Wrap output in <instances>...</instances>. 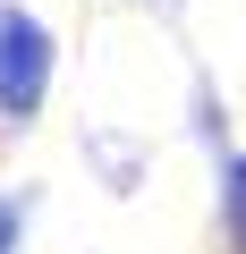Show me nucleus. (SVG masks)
<instances>
[{"instance_id": "obj_2", "label": "nucleus", "mask_w": 246, "mask_h": 254, "mask_svg": "<svg viewBox=\"0 0 246 254\" xmlns=\"http://www.w3.org/2000/svg\"><path fill=\"white\" fill-rule=\"evenodd\" d=\"M17 220H26V212H17V195H0V254L17 246Z\"/></svg>"}, {"instance_id": "obj_1", "label": "nucleus", "mask_w": 246, "mask_h": 254, "mask_svg": "<svg viewBox=\"0 0 246 254\" xmlns=\"http://www.w3.org/2000/svg\"><path fill=\"white\" fill-rule=\"evenodd\" d=\"M43 85H51V26L26 17L17 0H0V119H34L43 110Z\"/></svg>"}, {"instance_id": "obj_3", "label": "nucleus", "mask_w": 246, "mask_h": 254, "mask_svg": "<svg viewBox=\"0 0 246 254\" xmlns=\"http://www.w3.org/2000/svg\"><path fill=\"white\" fill-rule=\"evenodd\" d=\"M229 212H246V161H238V178H229Z\"/></svg>"}]
</instances>
